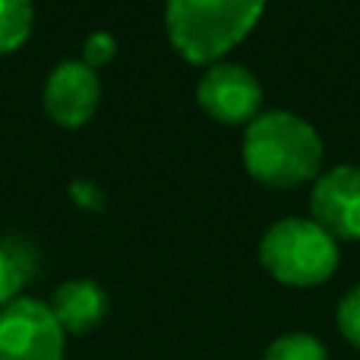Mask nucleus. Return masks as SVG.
<instances>
[{"instance_id": "obj_1", "label": "nucleus", "mask_w": 360, "mask_h": 360, "mask_svg": "<svg viewBox=\"0 0 360 360\" xmlns=\"http://www.w3.org/2000/svg\"><path fill=\"white\" fill-rule=\"evenodd\" d=\"M243 168L253 180L275 190L316 180L323 168V136L300 114L266 111L247 124Z\"/></svg>"}, {"instance_id": "obj_2", "label": "nucleus", "mask_w": 360, "mask_h": 360, "mask_svg": "<svg viewBox=\"0 0 360 360\" xmlns=\"http://www.w3.org/2000/svg\"><path fill=\"white\" fill-rule=\"evenodd\" d=\"M266 0H168L165 25L180 57L190 63H218L262 19Z\"/></svg>"}, {"instance_id": "obj_3", "label": "nucleus", "mask_w": 360, "mask_h": 360, "mask_svg": "<svg viewBox=\"0 0 360 360\" xmlns=\"http://www.w3.org/2000/svg\"><path fill=\"white\" fill-rule=\"evenodd\" d=\"M259 262L288 288H316L338 269V240L313 218H281L262 234Z\"/></svg>"}, {"instance_id": "obj_4", "label": "nucleus", "mask_w": 360, "mask_h": 360, "mask_svg": "<svg viewBox=\"0 0 360 360\" xmlns=\"http://www.w3.org/2000/svg\"><path fill=\"white\" fill-rule=\"evenodd\" d=\"M67 332L51 304L16 297L0 307V360H63Z\"/></svg>"}, {"instance_id": "obj_5", "label": "nucleus", "mask_w": 360, "mask_h": 360, "mask_svg": "<svg viewBox=\"0 0 360 360\" xmlns=\"http://www.w3.org/2000/svg\"><path fill=\"white\" fill-rule=\"evenodd\" d=\"M196 101L212 120L224 127H247L259 117L262 86L243 63L218 60L205 67L196 86Z\"/></svg>"}, {"instance_id": "obj_6", "label": "nucleus", "mask_w": 360, "mask_h": 360, "mask_svg": "<svg viewBox=\"0 0 360 360\" xmlns=\"http://www.w3.org/2000/svg\"><path fill=\"white\" fill-rule=\"evenodd\" d=\"M41 101L48 117L57 127L79 130L98 111V101H101L98 70L86 67L82 60H60L48 73V79H44Z\"/></svg>"}, {"instance_id": "obj_7", "label": "nucleus", "mask_w": 360, "mask_h": 360, "mask_svg": "<svg viewBox=\"0 0 360 360\" xmlns=\"http://www.w3.org/2000/svg\"><path fill=\"white\" fill-rule=\"evenodd\" d=\"M310 215L335 240H360V168L338 165L313 184Z\"/></svg>"}, {"instance_id": "obj_8", "label": "nucleus", "mask_w": 360, "mask_h": 360, "mask_svg": "<svg viewBox=\"0 0 360 360\" xmlns=\"http://www.w3.org/2000/svg\"><path fill=\"white\" fill-rule=\"evenodd\" d=\"M51 310H54L57 323L67 335H89L105 323L111 300L108 291L92 278H70L51 297Z\"/></svg>"}, {"instance_id": "obj_9", "label": "nucleus", "mask_w": 360, "mask_h": 360, "mask_svg": "<svg viewBox=\"0 0 360 360\" xmlns=\"http://www.w3.org/2000/svg\"><path fill=\"white\" fill-rule=\"evenodd\" d=\"M35 275V256L25 243L0 240V307L22 297L25 281Z\"/></svg>"}, {"instance_id": "obj_10", "label": "nucleus", "mask_w": 360, "mask_h": 360, "mask_svg": "<svg viewBox=\"0 0 360 360\" xmlns=\"http://www.w3.org/2000/svg\"><path fill=\"white\" fill-rule=\"evenodd\" d=\"M35 6L32 0H0V57L19 51L32 35Z\"/></svg>"}, {"instance_id": "obj_11", "label": "nucleus", "mask_w": 360, "mask_h": 360, "mask_svg": "<svg viewBox=\"0 0 360 360\" xmlns=\"http://www.w3.org/2000/svg\"><path fill=\"white\" fill-rule=\"evenodd\" d=\"M262 360H329L323 342L307 332H288L266 348Z\"/></svg>"}, {"instance_id": "obj_12", "label": "nucleus", "mask_w": 360, "mask_h": 360, "mask_svg": "<svg viewBox=\"0 0 360 360\" xmlns=\"http://www.w3.org/2000/svg\"><path fill=\"white\" fill-rule=\"evenodd\" d=\"M338 332L345 342L360 348V285H354L338 304Z\"/></svg>"}, {"instance_id": "obj_13", "label": "nucleus", "mask_w": 360, "mask_h": 360, "mask_svg": "<svg viewBox=\"0 0 360 360\" xmlns=\"http://www.w3.org/2000/svg\"><path fill=\"white\" fill-rule=\"evenodd\" d=\"M114 54H117V38L111 32H92L86 38V44H82V63L92 70L108 67L114 60Z\"/></svg>"}, {"instance_id": "obj_14", "label": "nucleus", "mask_w": 360, "mask_h": 360, "mask_svg": "<svg viewBox=\"0 0 360 360\" xmlns=\"http://www.w3.org/2000/svg\"><path fill=\"white\" fill-rule=\"evenodd\" d=\"M73 199L79 205H86V209H101V205H105V193H101L95 184H89V180L73 184Z\"/></svg>"}]
</instances>
